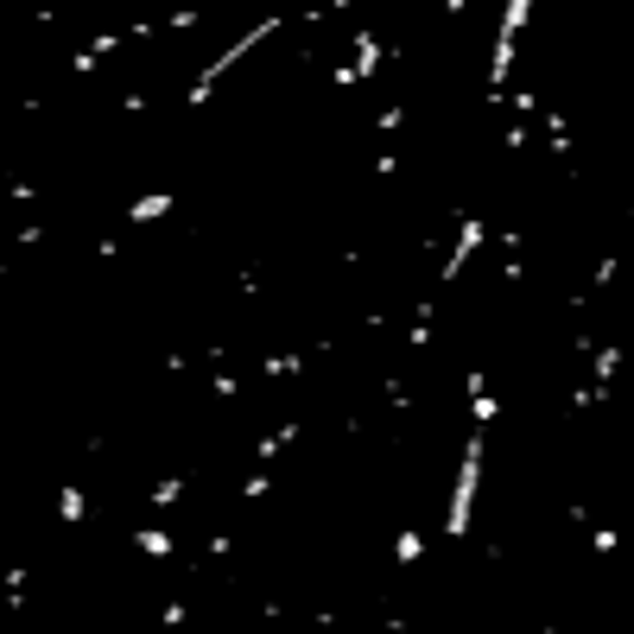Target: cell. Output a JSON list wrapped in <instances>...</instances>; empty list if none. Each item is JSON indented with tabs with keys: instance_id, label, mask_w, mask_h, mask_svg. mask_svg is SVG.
<instances>
[{
	"instance_id": "obj_3",
	"label": "cell",
	"mask_w": 634,
	"mask_h": 634,
	"mask_svg": "<svg viewBox=\"0 0 634 634\" xmlns=\"http://www.w3.org/2000/svg\"><path fill=\"white\" fill-rule=\"evenodd\" d=\"M533 7L539 0H501V20H495V38H488V64H483V102H501L514 89V71H521V38L533 26Z\"/></svg>"
},
{
	"instance_id": "obj_6",
	"label": "cell",
	"mask_w": 634,
	"mask_h": 634,
	"mask_svg": "<svg viewBox=\"0 0 634 634\" xmlns=\"http://www.w3.org/2000/svg\"><path fill=\"white\" fill-rule=\"evenodd\" d=\"M172 210H178V190H140L127 203V228H152V223H165Z\"/></svg>"
},
{
	"instance_id": "obj_7",
	"label": "cell",
	"mask_w": 634,
	"mask_h": 634,
	"mask_svg": "<svg viewBox=\"0 0 634 634\" xmlns=\"http://www.w3.org/2000/svg\"><path fill=\"white\" fill-rule=\"evenodd\" d=\"M425 552H432V533H425V526H400V533H394V564H400V571H412Z\"/></svg>"
},
{
	"instance_id": "obj_11",
	"label": "cell",
	"mask_w": 634,
	"mask_h": 634,
	"mask_svg": "<svg viewBox=\"0 0 634 634\" xmlns=\"http://www.w3.org/2000/svg\"><path fill=\"white\" fill-rule=\"evenodd\" d=\"M591 552H597V559H616V552H622V533H616V526H591Z\"/></svg>"
},
{
	"instance_id": "obj_5",
	"label": "cell",
	"mask_w": 634,
	"mask_h": 634,
	"mask_svg": "<svg viewBox=\"0 0 634 634\" xmlns=\"http://www.w3.org/2000/svg\"><path fill=\"white\" fill-rule=\"evenodd\" d=\"M127 546H134V552H140V559H152V564L178 559V533H172V526H152V521L127 526Z\"/></svg>"
},
{
	"instance_id": "obj_1",
	"label": "cell",
	"mask_w": 634,
	"mask_h": 634,
	"mask_svg": "<svg viewBox=\"0 0 634 634\" xmlns=\"http://www.w3.org/2000/svg\"><path fill=\"white\" fill-rule=\"evenodd\" d=\"M279 33H286V13H254V20L228 38V45H216V51L203 58V71L185 83V109H210V96H216V89H223L228 76L241 71V64H248L261 45H273Z\"/></svg>"
},
{
	"instance_id": "obj_10",
	"label": "cell",
	"mask_w": 634,
	"mask_h": 634,
	"mask_svg": "<svg viewBox=\"0 0 634 634\" xmlns=\"http://www.w3.org/2000/svg\"><path fill=\"white\" fill-rule=\"evenodd\" d=\"M304 369H311L304 356H261V374H266V381H293V374H304Z\"/></svg>"
},
{
	"instance_id": "obj_8",
	"label": "cell",
	"mask_w": 634,
	"mask_h": 634,
	"mask_svg": "<svg viewBox=\"0 0 634 634\" xmlns=\"http://www.w3.org/2000/svg\"><path fill=\"white\" fill-rule=\"evenodd\" d=\"M185 470H172V476H159V483L147 488V508L152 514H172V508H178V501H185Z\"/></svg>"
},
{
	"instance_id": "obj_9",
	"label": "cell",
	"mask_w": 634,
	"mask_h": 634,
	"mask_svg": "<svg viewBox=\"0 0 634 634\" xmlns=\"http://www.w3.org/2000/svg\"><path fill=\"white\" fill-rule=\"evenodd\" d=\"M58 521H64V526L89 521V495H83L76 483H64V488H58Z\"/></svg>"
},
{
	"instance_id": "obj_4",
	"label": "cell",
	"mask_w": 634,
	"mask_h": 634,
	"mask_svg": "<svg viewBox=\"0 0 634 634\" xmlns=\"http://www.w3.org/2000/svg\"><path fill=\"white\" fill-rule=\"evenodd\" d=\"M483 254H488V216L483 210H457V235H450V248H445V261H438V273H432V286L450 293Z\"/></svg>"
},
{
	"instance_id": "obj_12",
	"label": "cell",
	"mask_w": 634,
	"mask_h": 634,
	"mask_svg": "<svg viewBox=\"0 0 634 634\" xmlns=\"http://www.w3.org/2000/svg\"><path fill=\"white\" fill-rule=\"evenodd\" d=\"M210 394H216V400H241V374L216 369V374H210Z\"/></svg>"
},
{
	"instance_id": "obj_2",
	"label": "cell",
	"mask_w": 634,
	"mask_h": 634,
	"mask_svg": "<svg viewBox=\"0 0 634 634\" xmlns=\"http://www.w3.org/2000/svg\"><path fill=\"white\" fill-rule=\"evenodd\" d=\"M483 476H488V425H470V432H463V445H457V476H450L445 521H438L445 539H470L476 508H483Z\"/></svg>"
}]
</instances>
